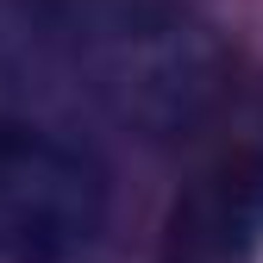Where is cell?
Masks as SVG:
<instances>
[{
	"label": "cell",
	"instance_id": "cell-1",
	"mask_svg": "<svg viewBox=\"0 0 263 263\" xmlns=\"http://www.w3.org/2000/svg\"><path fill=\"white\" fill-rule=\"evenodd\" d=\"M0 63L163 144L226 94V44L176 0H0Z\"/></svg>",
	"mask_w": 263,
	"mask_h": 263
},
{
	"label": "cell",
	"instance_id": "cell-2",
	"mask_svg": "<svg viewBox=\"0 0 263 263\" xmlns=\"http://www.w3.org/2000/svg\"><path fill=\"white\" fill-rule=\"evenodd\" d=\"M107 219L94 157L0 113V263H69Z\"/></svg>",
	"mask_w": 263,
	"mask_h": 263
},
{
	"label": "cell",
	"instance_id": "cell-3",
	"mask_svg": "<svg viewBox=\"0 0 263 263\" xmlns=\"http://www.w3.org/2000/svg\"><path fill=\"white\" fill-rule=\"evenodd\" d=\"M176 238L194 263H238L263 238V113L219 151L194 201L176 213Z\"/></svg>",
	"mask_w": 263,
	"mask_h": 263
}]
</instances>
